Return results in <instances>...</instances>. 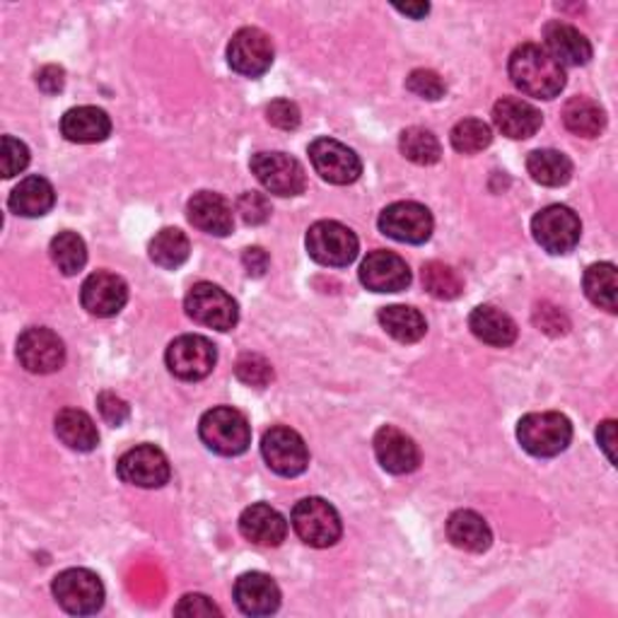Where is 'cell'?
<instances>
[{"label": "cell", "instance_id": "obj_35", "mask_svg": "<svg viewBox=\"0 0 618 618\" xmlns=\"http://www.w3.org/2000/svg\"><path fill=\"white\" fill-rule=\"evenodd\" d=\"M49 252L53 264L59 266V271L66 273V276H76V273L82 271V266L88 264V247H85L82 237L70 233V229L59 233L51 239Z\"/></svg>", "mask_w": 618, "mask_h": 618}, {"label": "cell", "instance_id": "obj_19", "mask_svg": "<svg viewBox=\"0 0 618 618\" xmlns=\"http://www.w3.org/2000/svg\"><path fill=\"white\" fill-rule=\"evenodd\" d=\"M375 457L384 471L411 473L421 467V450L406 433H401L394 425H384L375 435Z\"/></svg>", "mask_w": 618, "mask_h": 618}, {"label": "cell", "instance_id": "obj_40", "mask_svg": "<svg viewBox=\"0 0 618 618\" xmlns=\"http://www.w3.org/2000/svg\"><path fill=\"white\" fill-rule=\"evenodd\" d=\"M406 88L413 95H419L423 99H430V102H435V99L444 97V92H448V88H444V82L435 73V70H425V68L413 70V73L406 80Z\"/></svg>", "mask_w": 618, "mask_h": 618}, {"label": "cell", "instance_id": "obj_14", "mask_svg": "<svg viewBox=\"0 0 618 618\" xmlns=\"http://www.w3.org/2000/svg\"><path fill=\"white\" fill-rule=\"evenodd\" d=\"M382 235L392 237L404 244H423L433 235V215L421 204L413 200H399V204L386 206L380 215Z\"/></svg>", "mask_w": 618, "mask_h": 618}, {"label": "cell", "instance_id": "obj_20", "mask_svg": "<svg viewBox=\"0 0 618 618\" xmlns=\"http://www.w3.org/2000/svg\"><path fill=\"white\" fill-rule=\"evenodd\" d=\"M235 601L247 616H271L281 607V589L266 572H244L235 582Z\"/></svg>", "mask_w": 618, "mask_h": 618}, {"label": "cell", "instance_id": "obj_11", "mask_svg": "<svg viewBox=\"0 0 618 618\" xmlns=\"http://www.w3.org/2000/svg\"><path fill=\"white\" fill-rule=\"evenodd\" d=\"M262 454L271 471H276L278 477L295 479L300 473H305L310 464V450L305 440L293 428L276 425L271 428L262 440Z\"/></svg>", "mask_w": 618, "mask_h": 618}, {"label": "cell", "instance_id": "obj_34", "mask_svg": "<svg viewBox=\"0 0 618 618\" xmlns=\"http://www.w3.org/2000/svg\"><path fill=\"white\" fill-rule=\"evenodd\" d=\"M585 293L589 302H595L599 310H607L609 314H616V266L604 262V264H592L585 271Z\"/></svg>", "mask_w": 618, "mask_h": 618}, {"label": "cell", "instance_id": "obj_30", "mask_svg": "<svg viewBox=\"0 0 618 618\" xmlns=\"http://www.w3.org/2000/svg\"><path fill=\"white\" fill-rule=\"evenodd\" d=\"M380 324L384 332L399 343H419L428 332L423 314L406 305H392L380 310Z\"/></svg>", "mask_w": 618, "mask_h": 618}, {"label": "cell", "instance_id": "obj_15", "mask_svg": "<svg viewBox=\"0 0 618 618\" xmlns=\"http://www.w3.org/2000/svg\"><path fill=\"white\" fill-rule=\"evenodd\" d=\"M119 479L136 488H163L169 481V459L155 444H138V448L121 454L117 464Z\"/></svg>", "mask_w": 618, "mask_h": 618}, {"label": "cell", "instance_id": "obj_1", "mask_svg": "<svg viewBox=\"0 0 618 618\" xmlns=\"http://www.w3.org/2000/svg\"><path fill=\"white\" fill-rule=\"evenodd\" d=\"M512 85L527 97L553 99L566 88V68L539 45H522L510 56Z\"/></svg>", "mask_w": 618, "mask_h": 618}, {"label": "cell", "instance_id": "obj_31", "mask_svg": "<svg viewBox=\"0 0 618 618\" xmlns=\"http://www.w3.org/2000/svg\"><path fill=\"white\" fill-rule=\"evenodd\" d=\"M563 124L575 136L597 138L604 131V126H607V114L595 99L572 97L563 107Z\"/></svg>", "mask_w": 618, "mask_h": 618}, {"label": "cell", "instance_id": "obj_6", "mask_svg": "<svg viewBox=\"0 0 618 618\" xmlns=\"http://www.w3.org/2000/svg\"><path fill=\"white\" fill-rule=\"evenodd\" d=\"M51 592L61 609L73 616H92L105 607L102 580L85 568H68L56 575Z\"/></svg>", "mask_w": 618, "mask_h": 618}, {"label": "cell", "instance_id": "obj_22", "mask_svg": "<svg viewBox=\"0 0 618 618\" xmlns=\"http://www.w3.org/2000/svg\"><path fill=\"white\" fill-rule=\"evenodd\" d=\"M543 39V49L549 51L560 66H587L589 59H592V45H589V39L568 22L546 24Z\"/></svg>", "mask_w": 618, "mask_h": 618}, {"label": "cell", "instance_id": "obj_27", "mask_svg": "<svg viewBox=\"0 0 618 618\" xmlns=\"http://www.w3.org/2000/svg\"><path fill=\"white\" fill-rule=\"evenodd\" d=\"M56 204V192L49 179L45 177H27L16 189H12L8 206L16 215L22 218H41L47 215Z\"/></svg>", "mask_w": 618, "mask_h": 618}, {"label": "cell", "instance_id": "obj_23", "mask_svg": "<svg viewBox=\"0 0 618 618\" xmlns=\"http://www.w3.org/2000/svg\"><path fill=\"white\" fill-rule=\"evenodd\" d=\"M493 121L502 136L512 140H524L539 131L543 117L537 107H531L524 99L502 97L493 107Z\"/></svg>", "mask_w": 618, "mask_h": 618}, {"label": "cell", "instance_id": "obj_28", "mask_svg": "<svg viewBox=\"0 0 618 618\" xmlns=\"http://www.w3.org/2000/svg\"><path fill=\"white\" fill-rule=\"evenodd\" d=\"M469 328L479 341L496 349H508L517 341V324L506 312H500L491 305H481L471 312Z\"/></svg>", "mask_w": 618, "mask_h": 618}, {"label": "cell", "instance_id": "obj_12", "mask_svg": "<svg viewBox=\"0 0 618 618\" xmlns=\"http://www.w3.org/2000/svg\"><path fill=\"white\" fill-rule=\"evenodd\" d=\"M310 160L317 175L336 186H346L361 179L363 163L349 146L334 138H317L310 146Z\"/></svg>", "mask_w": 618, "mask_h": 618}, {"label": "cell", "instance_id": "obj_3", "mask_svg": "<svg viewBox=\"0 0 618 618\" xmlns=\"http://www.w3.org/2000/svg\"><path fill=\"white\" fill-rule=\"evenodd\" d=\"M198 435L210 452L220 457H239L252 444L249 421L244 419V413L229 406L206 411L198 423Z\"/></svg>", "mask_w": 618, "mask_h": 618}, {"label": "cell", "instance_id": "obj_5", "mask_svg": "<svg viewBox=\"0 0 618 618\" xmlns=\"http://www.w3.org/2000/svg\"><path fill=\"white\" fill-rule=\"evenodd\" d=\"M291 522L295 534L307 546H314V549H328L343 534V524L336 508L324 498L300 500L293 508Z\"/></svg>", "mask_w": 618, "mask_h": 618}, {"label": "cell", "instance_id": "obj_49", "mask_svg": "<svg viewBox=\"0 0 618 618\" xmlns=\"http://www.w3.org/2000/svg\"><path fill=\"white\" fill-rule=\"evenodd\" d=\"M597 440H599L601 450H604V454H607L609 462L616 464V452H614V448H616V423L604 421L597 430Z\"/></svg>", "mask_w": 618, "mask_h": 618}, {"label": "cell", "instance_id": "obj_38", "mask_svg": "<svg viewBox=\"0 0 618 618\" xmlns=\"http://www.w3.org/2000/svg\"><path fill=\"white\" fill-rule=\"evenodd\" d=\"M450 140H452V148L457 153L477 155V153H481V150L491 146L493 134H491V126L483 124L481 119H464L452 128Z\"/></svg>", "mask_w": 618, "mask_h": 618}, {"label": "cell", "instance_id": "obj_43", "mask_svg": "<svg viewBox=\"0 0 618 618\" xmlns=\"http://www.w3.org/2000/svg\"><path fill=\"white\" fill-rule=\"evenodd\" d=\"M266 119L271 126L281 128V131H295L300 126V109L291 99H273L266 107Z\"/></svg>", "mask_w": 618, "mask_h": 618}, {"label": "cell", "instance_id": "obj_10", "mask_svg": "<svg viewBox=\"0 0 618 618\" xmlns=\"http://www.w3.org/2000/svg\"><path fill=\"white\" fill-rule=\"evenodd\" d=\"M165 361L175 377L184 382H198L213 372L215 363H218V351L206 336L186 334L169 343Z\"/></svg>", "mask_w": 618, "mask_h": 618}, {"label": "cell", "instance_id": "obj_21", "mask_svg": "<svg viewBox=\"0 0 618 618\" xmlns=\"http://www.w3.org/2000/svg\"><path fill=\"white\" fill-rule=\"evenodd\" d=\"M186 213H189V220L194 227L213 237H227L235 227L233 206H229L220 194H213V192L194 194L189 206H186Z\"/></svg>", "mask_w": 618, "mask_h": 618}, {"label": "cell", "instance_id": "obj_36", "mask_svg": "<svg viewBox=\"0 0 618 618\" xmlns=\"http://www.w3.org/2000/svg\"><path fill=\"white\" fill-rule=\"evenodd\" d=\"M399 150L406 157V160H411L415 165H435L442 155L440 140L419 126L406 128V131L401 134Z\"/></svg>", "mask_w": 618, "mask_h": 618}, {"label": "cell", "instance_id": "obj_42", "mask_svg": "<svg viewBox=\"0 0 618 618\" xmlns=\"http://www.w3.org/2000/svg\"><path fill=\"white\" fill-rule=\"evenodd\" d=\"M0 160H3V177L12 179V177H18L27 165H30V150H27L22 140L6 136L3 155H0Z\"/></svg>", "mask_w": 618, "mask_h": 618}, {"label": "cell", "instance_id": "obj_18", "mask_svg": "<svg viewBox=\"0 0 618 618\" xmlns=\"http://www.w3.org/2000/svg\"><path fill=\"white\" fill-rule=\"evenodd\" d=\"M361 283L372 293H401L411 285V268L399 254L377 249L363 262Z\"/></svg>", "mask_w": 618, "mask_h": 618}, {"label": "cell", "instance_id": "obj_48", "mask_svg": "<svg viewBox=\"0 0 618 618\" xmlns=\"http://www.w3.org/2000/svg\"><path fill=\"white\" fill-rule=\"evenodd\" d=\"M242 264H244V268H247L249 276L258 278L268 271V254L262 247H249L242 254Z\"/></svg>", "mask_w": 618, "mask_h": 618}, {"label": "cell", "instance_id": "obj_8", "mask_svg": "<svg viewBox=\"0 0 618 618\" xmlns=\"http://www.w3.org/2000/svg\"><path fill=\"white\" fill-rule=\"evenodd\" d=\"M531 235L549 254H570L580 244L582 223L568 206H546L531 220Z\"/></svg>", "mask_w": 618, "mask_h": 618}, {"label": "cell", "instance_id": "obj_32", "mask_svg": "<svg viewBox=\"0 0 618 618\" xmlns=\"http://www.w3.org/2000/svg\"><path fill=\"white\" fill-rule=\"evenodd\" d=\"M527 171L541 186H563L572 177V163L558 150H534L527 157Z\"/></svg>", "mask_w": 618, "mask_h": 618}, {"label": "cell", "instance_id": "obj_24", "mask_svg": "<svg viewBox=\"0 0 618 618\" xmlns=\"http://www.w3.org/2000/svg\"><path fill=\"white\" fill-rule=\"evenodd\" d=\"M242 537L256 546H281L287 537L285 517L266 502H256L239 517Z\"/></svg>", "mask_w": 618, "mask_h": 618}, {"label": "cell", "instance_id": "obj_29", "mask_svg": "<svg viewBox=\"0 0 618 618\" xmlns=\"http://www.w3.org/2000/svg\"><path fill=\"white\" fill-rule=\"evenodd\" d=\"M56 435H59L66 448L76 452H92L99 444L95 421L78 409H63L56 415Z\"/></svg>", "mask_w": 618, "mask_h": 618}, {"label": "cell", "instance_id": "obj_44", "mask_svg": "<svg viewBox=\"0 0 618 618\" xmlns=\"http://www.w3.org/2000/svg\"><path fill=\"white\" fill-rule=\"evenodd\" d=\"M97 406H99V413H102V419L114 428L124 425L128 421V415H131V409H128L126 401L117 394H111V392L99 394Z\"/></svg>", "mask_w": 618, "mask_h": 618}, {"label": "cell", "instance_id": "obj_13", "mask_svg": "<svg viewBox=\"0 0 618 618\" xmlns=\"http://www.w3.org/2000/svg\"><path fill=\"white\" fill-rule=\"evenodd\" d=\"M273 41L264 30L256 27H244L227 47V63L235 73L244 78H258L264 76L273 63Z\"/></svg>", "mask_w": 618, "mask_h": 618}, {"label": "cell", "instance_id": "obj_2", "mask_svg": "<svg viewBox=\"0 0 618 618\" xmlns=\"http://www.w3.org/2000/svg\"><path fill=\"white\" fill-rule=\"evenodd\" d=\"M517 440H520L522 450L531 457H558L560 452L568 450L572 440V423L558 411L527 413L517 423Z\"/></svg>", "mask_w": 618, "mask_h": 618}, {"label": "cell", "instance_id": "obj_7", "mask_svg": "<svg viewBox=\"0 0 618 618\" xmlns=\"http://www.w3.org/2000/svg\"><path fill=\"white\" fill-rule=\"evenodd\" d=\"M184 307L196 324L215 328V332H233L239 320V310L233 295H227L223 287L213 283H196L186 293Z\"/></svg>", "mask_w": 618, "mask_h": 618}, {"label": "cell", "instance_id": "obj_33", "mask_svg": "<svg viewBox=\"0 0 618 618\" xmlns=\"http://www.w3.org/2000/svg\"><path fill=\"white\" fill-rule=\"evenodd\" d=\"M192 254V242L182 229L165 227L150 242V258L160 268H179Z\"/></svg>", "mask_w": 618, "mask_h": 618}, {"label": "cell", "instance_id": "obj_47", "mask_svg": "<svg viewBox=\"0 0 618 618\" xmlns=\"http://www.w3.org/2000/svg\"><path fill=\"white\" fill-rule=\"evenodd\" d=\"M537 322H539V326L543 328V332L556 334V336L568 332V322H566L563 314H560L556 307H546V305H541V307L537 310Z\"/></svg>", "mask_w": 618, "mask_h": 618}, {"label": "cell", "instance_id": "obj_45", "mask_svg": "<svg viewBox=\"0 0 618 618\" xmlns=\"http://www.w3.org/2000/svg\"><path fill=\"white\" fill-rule=\"evenodd\" d=\"M177 616H220V609L204 595H186L175 607Z\"/></svg>", "mask_w": 618, "mask_h": 618}, {"label": "cell", "instance_id": "obj_41", "mask_svg": "<svg viewBox=\"0 0 618 618\" xmlns=\"http://www.w3.org/2000/svg\"><path fill=\"white\" fill-rule=\"evenodd\" d=\"M237 213L247 225H264L271 218V204L264 194L247 192L237 198Z\"/></svg>", "mask_w": 618, "mask_h": 618}, {"label": "cell", "instance_id": "obj_25", "mask_svg": "<svg viewBox=\"0 0 618 618\" xmlns=\"http://www.w3.org/2000/svg\"><path fill=\"white\" fill-rule=\"evenodd\" d=\"M61 134L70 143H102L111 134V119L97 107L68 109L61 119Z\"/></svg>", "mask_w": 618, "mask_h": 618}, {"label": "cell", "instance_id": "obj_16", "mask_svg": "<svg viewBox=\"0 0 618 618\" xmlns=\"http://www.w3.org/2000/svg\"><path fill=\"white\" fill-rule=\"evenodd\" d=\"M18 357L22 367L35 372V375H51V372L61 370L66 361V349L63 341L51 328L32 326L18 341Z\"/></svg>", "mask_w": 618, "mask_h": 618}, {"label": "cell", "instance_id": "obj_50", "mask_svg": "<svg viewBox=\"0 0 618 618\" xmlns=\"http://www.w3.org/2000/svg\"><path fill=\"white\" fill-rule=\"evenodd\" d=\"M399 12H404V16H411L413 20H423L428 12H430V6L428 3H406V6H394Z\"/></svg>", "mask_w": 618, "mask_h": 618}, {"label": "cell", "instance_id": "obj_17", "mask_svg": "<svg viewBox=\"0 0 618 618\" xmlns=\"http://www.w3.org/2000/svg\"><path fill=\"white\" fill-rule=\"evenodd\" d=\"M80 302L92 317H117L128 302V285L109 271H97L82 283Z\"/></svg>", "mask_w": 618, "mask_h": 618}, {"label": "cell", "instance_id": "obj_46", "mask_svg": "<svg viewBox=\"0 0 618 618\" xmlns=\"http://www.w3.org/2000/svg\"><path fill=\"white\" fill-rule=\"evenodd\" d=\"M37 85H39L41 92L59 95L63 90V85H66L63 68H59V66H45L37 73Z\"/></svg>", "mask_w": 618, "mask_h": 618}, {"label": "cell", "instance_id": "obj_9", "mask_svg": "<svg viewBox=\"0 0 618 618\" xmlns=\"http://www.w3.org/2000/svg\"><path fill=\"white\" fill-rule=\"evenodd\" d=\"M249 167L258 184H262L268 194H276L283 198L300 196L307 186L305 167L285 153H256Z\"/></svg>", "mask_w": 618, "mask_h": 618}, {"label": "cell", "instance_id": "obj_4", "mask_svg": "<svg viewBox=\"0 0 618 618\" xmlns=\"http://www.w3.org/2000/svg\"><path fill=\"white\" fill-rule=\"evenodd\" d=\"M305 244L314 262L328 268L351 266L357 258V252H361V242H357L353 229L336 220L314 223L307 229Z\"/></svg>", "mask_w": 618, "mask_h": 618}, {"label": "cell", "instance_id": "obj_39", "mask_svg": "<svg viewBox=\"0 0 618 618\" xmlns=\"http://www.w3.org/2000/svg\"><path fill=\"white\" fill-rule=\"evenodd\" d=\"M235 375L239 382L256 386V390H262V386H268L273 380V367L262 355H254V353H244L237 365H235Z\"/></svg>", "mask_w": 618, "mask_h": 618}, {"label": "cell", "instance_id": "obj_26", "mask_svg": "<svg viewBox=\"0 0 618 618\" xmlns=\"http://www.w3.org/2000/svg\"><path fill=\"white\" fill-rule=\"evenodd\" d=\"M448 537L457 546V549L469 551V553H483L491 549L493 534L491 527L483 520L481 514L471 510H457L448 520Z\"/></svg>", "mask_w": 618, "mask_h": 618}, {"label": "cell", "instance_id": "obj_37", "mask_svg": "<svg viewBox=\"0 0 618 618\" xmlns=\"http://www.w3.org/2000/svg\"><path fill=\"white\" fill-rule=\"evenodd\" d=\"M421 278H423L425 291L438 300H457L464 291L462 276H459V273L452 266L442 264V262L423 264Z\"/></svg>", "mask_w": 618, "mask_h": 618}]
</instances>
